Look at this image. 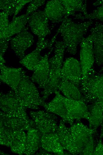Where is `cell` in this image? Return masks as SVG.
<instances>
[{"label": "cell", "mask_w": 103, "mask_h": 155, "mask_svg": "<svg viewBox=\"0 0 103 155\" xmlns=\"http://www.w3.org/2000/svg\"><path fill=\"white\" fill-rule=\"evenodd\" d=\"M93 23L91 20L76 22L67 18L62 21L56 34L50 41V44L53 45L57 35L60 33L65 49L69 53L75 55L76 53L78 44L85 38L89 27Z\"/></svg>", "instance_id": "6da1fadb"}, {"label": "cell", "mask_w": 103, "mask_h": 155, "mask_svg": "<svg viewBox=\"0 0 103 155\" xmlns=\"http://www.w3.org/2000/svg\"><path fill=\"white\" fill-rule=\"evenodd\" d=\"M54 55L49 59V72L48 83L41 92L44 100L57 91L62 80L61 70L63 63L64 52L65 49L64 45L61 42H57L54 47Z\"/></svg>", "instance_id": "7a4b0ae2"}, {"label": "cell", "mask_w": 103, "mask_h": 155, "mask_svg": "<svg viewBox=\"0 0 103 155\" xmlns=\"http://www.w3.org/2000/svg\"><path fill=\"white\" fill-rule=\"evenodd\" d=\"M22 105L26 109H37L45 103L33 82L25 72L15 92Z\"/></svg>", "instance_id": "3957f363"}, {"label": "cell", "mask_w": 103, "mask_h": 155, "mask_svg": "<svg viewBox=\"0 0 103 155\" xmlns=\"http://www.w3.org/2000/svg\"><path fill=\"white\" fill-rule=\"evenodd\" d=\"M80 86L84 102L103 100V74H97L92 69L82 81Z\"/></svg>", "instance_id": "277c9868"}, {"label": "cell", "mask_w": 103, "mask_h": 155, "mask_svg": "<svg viewBox=\"0 0 103 155\" xmlns=\"http://www.w3.org/2000/svg\"><path fill=\"white\" fill-rule=\"evenodd\" d=\"M0 143L2 145L10 148L14 153L24 154L25 149L26 134L22 130H12L0 125Z\"/></svg>", "instance_id": "5b68a950"}, {"label": "cell", "mask_w": 103, "mask_h": 155, "mask_svg": "<svg viewBox=\"0 0 103 155\" xmlns=\"http://www.w3.org/2000/svg\"><path fill=\"white\" fill-rule=\"evenodd\" d=\"M29 114L34 127L42 134L56 132L59 125L55 114L43 110L31 111Z\"/></svg>", "instance_id": "8992f818"}, {"label": "cell", "mask_w": 103, "mask_h": 155, "mask_svg": "<svg viewBox=\"0 0 103 155\" xmlns=\"http://www.w3.org/2000/svg\"><path fill=\"white\" fill-rule=\"evenodd\" d=\"M73 139L80 153L94 149L92 135L94 129L89 128L81 123H77L70 128Z\"/></svg>", "instance_id": "52a82bcc"}, {"label": "cell", "mask_w": 103, "mask_h": 155, "mask_svg": "<svg viewBox=\"0 0 103 155\" xmlns=\"http://www.w3.org/2000/svg\"><path fill=\"white\" fill-rule=\"evenodd\" d=\"M1 111L12 116L28 118L26 108L22 105L15 92L11 90L7 93L1 92Z\"/></svg>", "instance_id": "ba28073f"}, {"label": "cell", "mask_w": 103, "mask_h": 155, "mask_svg": "<svg viewBox=\"0 0 103 155\" xmlns=\"http://www.w3.org/2000/svg\"><path fill=\"white\" fill-rule=\"evenodd\" d=\"M80 46L79 62L82 72V81L93 69L95 62L93 38L91 34L83 39L80 43Z\"/></svg>", "instance_id": "9c48e42d"}, {"label": "cell", "mask_w": 103, "mask_h": 155, "mask_svg": "<svg viewBox=\"0 0 103 155\" xmlns=\"http://www.w3.org/2000/svg\"><path fill=\"white\" fill-rule=\"evenodd\" d=\"M49 20L44 11H35L29 15V26L33 33L38 37V39H45L46 36L51 34Z\"/></svg>", "instance_id": "30bf717a"}, {"label": "cell", "mask_w": 103, "mask_h": 155, "mask_svg": "<svg viewBox=\"0 0 103 155\" xmlns=\"http://www.w3.org/2000/svg\"><path fill=\"white\" fill-rule=\"evenodd\" d=\"M61 76L62 78L70 81L78 87L80 86L82 72L79 61L73 57L67 58L63 63Z\"/></svg>", "instance_id": "8fae6325"}, {"label": "cell", "mask_w": 103, "mask_h": 155, "mask_svg": "<svg viewBox=\"0 0 103 155\" xmlns=\"http://www.w3.org/2000/svg\"><path fill=\"white\" fill-rule=\"evenodd\" d=\"M34 42L33 36L28 31L27 28L15 37L11 38L10 40L12 49L20 60L24 58L26 50Z\"/></svg>", "instance_id": "7c38bea8"}, {"label": "cell", "mask_w": 103, "mask_h": 155, "mask_svg": "<svg viewBox=\"0 0 103 155\" xmlns=\"http://www.w3.org/2000/svg\"><path fill=\"white\" fill-rule=\"evenodd\" d=\"M0 125L12 130L27 131L34 127L33 121L29 118H24L6 114L0 111Z\"/></svg>", "instance_id": "4fadbf2b"}, {"label": "cell", "mask_w": 103, "mask_h": 155, "mask_svg": "<svg viewBox=\"0 0 103 155\" xmlns=\"http://www.w3.org/2000/svg\"><path fill=\"white\" fill-rule=\"evenodd\" d=\"M0 80L7 85L15 92L25 72L22 68H13L0 63Z\"/></svg>", "instance_id": "5bb4252c"}, {"label": "cell", "mask_w": 103, "mask_h": 155, "mask_svg": "<svg viewBox=\"0 0 103 155\" xmlns=\"http://www.w3.org/2000/svg\"><path fill=\"white\" fill-rule=\"evenodd\" d=\"M53 49V48L50 49L48 52L42 56L37 67L33 71L32 75L30 78L33 82L38 85L40 88L44 89L48 83L49 72V57Z\"/></svg>", "instance_id": "9a60e30c"}, {"label": "cell", "mask_w": 103, "mask_h": 155, "mask_svg": "<svg viewBox=\"0 0 103 155\" xmlns=\"http://www.w3.org/2000/svg\"><path fill=\"white\" fill-rule=\"evenodd\" d=\"M62 99L67 111L68 122L71 123L74 119L87 117L89 111L83 100L70 99L64 96Z\"/></svg>", "instance_id": "2e32d148"}, {"label": "cell", "mask_w": 103, "mask_h": 155, "mask_svg": "<svg viewBox=\"0 0 103 155\" xmlns=\"http://www.w3.org/2000/svg\"><path fill=\"white\" fill-rule=\"evenodd\" d=\"M93 38L95 62L98 66L103 65V24L96 22L90 30Z\"/></svg>", "instance_id": "e0dca14e"}, {"label": "cell", "mask_w": 103, "mask_h": 155, "mask_svg": "<svg viewBox=\"0 0 103 155\" xmlns=\"http://www.w3.org/2000/svg\"><path fill=\"white\" fill-rule=\"evenodd\" d=\"M65 122L61 121L56 132L64 149L73 154L80 153L72 137L70 128L65 124Z\"/></svg>", "instance_id": "ac0fdd59"}, {"label": "cell", "mask_w": 103, "mask_h": 155, "mask_svg": "<svg viewBox=\"0 0 103 155\" xmlns=\"http://www.w3.org/2000/svg\"><path fill=\"white\" fill-rule=\"evenodd\" d=\"M29 16L26 14L13 17L12 21L7 27L0 31V38H11L13 35L24 30L29 19Z\"/></svg>", "instance_id": "d6986e66"}, {"label": "cell", "mask_w": 103, "mask_h": 155, "mask_svg": "<svg viewBox=\"0 0 103 155\" xmlns=\"http://www.w3.org/2000/svg\"><path fill=\"white\" fill-rule=\"evenodd\" d=\"M44 11L49 20L53 22L62 21L67 18L65 8L60 0L47 1Z\"/></svg>", "instance_id": "ffe728a7"}, {"label": "cell", "mask_w": 103, "mask_h": 155, "mask_svg": "<svg viewBox=\"0 0 103 155\" xmlns=\"http://www.w3.org/2000/svg\"><path fill=\"white\" fill-rule=\"evenodd\" d=\"M54 94L55 96L54 98L49 103H45L43 107L46 111L60 116L65 122H68L67 112L63 102V95L59 90Z\"/></svg>", "instance_id": "44dd1931"}, {"label": "cell", "mask_w": 103, "mask_h": 155, "mask_svg": "<svg viewBox=\"0 0 103 155\" xmlns=\"http://www.w3.org/2000/svg\"><path fill=\"white\" fill-rule=\"evenodd\" d=\"M41 147L47 152L59 155L64 154V149L56 132L42 134Z\"/></svg>", "instance_id": "7402d4cb"}, {"label": "cell", "mask_w": 103, "mask_h": 155, "mask_svg": "<svg viewBox=\"0 0 103 155\" xmlns=\"http://www.w3.org/2000/svg\"><path fill=\"white\" fill-rule=\"evenodd\" d=\"M27 131L24 154L31 155L34 154L41 147L42 134L34 127L30 128Z\"/></svg>", "instance_id": "603a6c76"}, {"label": "cell", "mask_w": 103, "mask_h": 155, "mask_svg": "<svg viewBox=\"0 0 103 155\" xmlns=\"http://www.w3.org/2000/svg\"><path fill=\"white\" fill-rule=\"evenodd\" d=\"M66 13V17L70 16L75 17L76 15L82 13L87 15V1L82 0H61Z\"/></svg>", "instance_id": "cb8c5ba5"}, {"label": "cell", "mask_w": 103, "mask_h": 155, "mask_svg": "<svg viewBox=\"0 0 103 155\" xmlns=\"http://www.w3.org/2000/svg\"><path fill=\"white\" fill-rule=\"evenodd\" d=\"M58 90L68 99L83 100L82 94L78 87L67 80L62 78Z\"/></svg>", "instance_id": "d4e9b609"}, {"label": "cell", "mask_w": 103, "mask_h": 155, "mask_svg": "<svg viewBox=\"0 0 103 155\" xmlns=\"http://www.w3.org/2000/svg\"><path fill=\"white\" fill-rule=\"evenodd\" d=\"M87 118L91 128L94 129L103 121V102L97 101L93 103Z\"/></svg>", "instance_id": "484cf974"}, {"label": "cell", "mask_w": 103, "mask_h": 155, "mask_svg": "<svg viewBox=\"0 0 103 155\" xmlns=\"http://www.w3.org/2000/svg\"><path fill=\"white\" fill-rule=\"evenodd\" d=\"M42 50L41 48L36 46L34 50L20 60V63L28 69L33 71L42 58L40 53Z\"/></svg>", "instance_id": "4316f807"}, {"label": "cell", "mask_w": 103, "mask_h": 155, "mask_svg": "<svg viewBox=\"0 0 103 155\" xmlns=\"http://www.w3.org/2000/svg\"><path fill=\"white\" fill-rule=\"evenodd\" d=\"M93 5L98 7L90 14L85 16L82 14L78 15L75 19L96 20L103 21V0H97L93 3Z\"/></svg>", "instance_id": "83f0119b"}, {"label": "cell", "mask_w": 103, "mask_h": 155, "mask_svg": "<svg viewBox=\"0 0 103 155\" xmlns=\"http://www.w3.org/2000/svg\"><path fill=\"white\" fill-rule=\"evenodd\" d=\"M16 6V0H1L0 9L9 15L14 14Z\"/></svg>", "instance_id": "f1b7e54d"}, {"label": "cell", "mask_w": 103, "mask_h": 155, "mask_svg": "<svg viewBox=\"0 0 103 155\" xmlns=\"http://www.w3.org/2000/svg\"><path fill=\"white\" fill-rule=\"evenodd\" d=\"M45 1L44 0H32L28 5L25 14L30 15L35 12L39 7L44 4Z\"/></svg>", "instance_id": "f546056e"}, {"label": "cell", "mask_w": 103, "mask_h": 155, "mask_svg": "<svg viewBox=\"0 0 103 155\" xmlns=\"http://www.w3.org/2000/svg\"><path fill=\"white\" fill-rule=\"evenodd\" d=\"M9 15L6 13L1 11L0 13V31L7 27L9 23L8 19Z\"/></svg>", "instance_id": "4dcf8cb0"}, {"label": "cell", "mask_w": 103, "mask_h": 155, "mask_svg": "<svg viewBox=\"0 0 103 155\" xmlns=\"http://www.w3.org/2000/svg\"><path fill=\"white\" fill-rule=\"evenodd\" d=\"M11 38H0V56L4 55L8 47L9 43Z\"/></svg>", "instance_id": "1f68e13d"}, {"label": "cell", "mask_w": 103, "mask_h": 155, "mask_svg": "<svg viewBox=\"0 0 103 155\" xmlns=\"http://www.w3.org/2000/svg\"><path fill=\"white\" fill-rule=\"evenodd\" d=\"M16 6L13 17H16V15L20 11L24 6L26 4L31 2L32 0H16Z\"/></svg>", "instance_id": "d6a6232c"}, {"label": "cell", "mask_w": 103, "mask_h": 155, "mask_svg": "<svg viewBox=\"0 0 103 155\" xmlns=\"http://www.w3.org/2000/svg\"><path fill=\"white\" fill-rule=\"evenodd\" d=\"M96 155H103V144L102 141H99L98 145L95 150L94 151L93 154Z\"/></svg>", "instance_id": "836d02e7"}, {"label": "cell", "mask_w": 103, "mask_h": 155, "mask_svg": "<svg viewBox=\"0 0 103 155\" xmlns=\"http://www.w3.org/2000/svg\"><path fill=\"white\" fill-rule=\"evenodd\" d=\"M100 72H103V65L102 66L100 70Z\"/></svg>", "instance_id": "e575fe53"}]
</instances>
